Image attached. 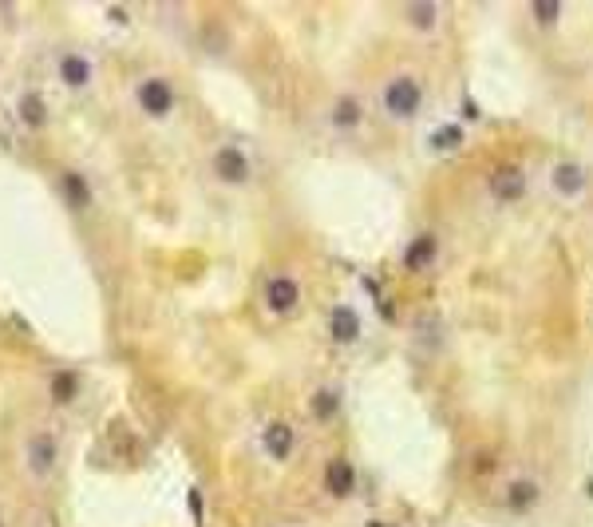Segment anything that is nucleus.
Wrapping results in <instances>:
<instances>
[{
  "label": "nucleus",
  "instance_id": "nucleus-17",
  "mask_svg": "<svg viewBox=\"0 0 593 527\" xmlns=\"http://www.w3.org/2000/svg\"><path fill=\"white\" fill-rule=\"evenodd\" d=\"M408 20L431 24V20H436V8H431V4H412V8H408Z\"/></svg>",
  "mask_w": 593,
  "mask_h": 527
},
{
  "label": "nucleus",
  "instance_id": "nucleus-9",
  "mask_svg": "<svg viewBox=\"0 0 593 527\" xmlns=\"http://www.w3.org/2000/svg\"><path fill=\"white\" fill-rule=\"evenodd\" d=\"M329 123L336 131H357L360 123H365V103H360V95H352V92L336 95L333 108H329Z\"/></svg>",
  "mask_w": 593,
  "mask_h": 527
},
{
  "label": "nucleus",
  "instance_id": "nucleus-15",
  "mask_svg": "<svg viewBox=\"0 0 593 527\" xmlns=\"http://www.w3.org/2000/svg\"><path fill=\"white\" fill-rule=\"evenodd\" d=\"M329 488L336 491V496H349V488H352V468H349V464H333V468H329Z\"/></svg>",
  "mask_w": 593,
  "mask_h": 527
},
{
  "label": "nucleus",
  "instance_id": "nucleus-7",
  "mask_svg": "<svg viewBox=\"0 0 593 527\" xmlns=\"http://www.w3.org/2000/svg\"><path fill=\"white\" fill-rule=\"evenodd\" d=\"M56 187H60V199H64V207L76 210V215H84V210L95 207V187H92V179H87L84 171H76V166H64V171H60Z\"/></svg>",
  "mask_w": 593,
  "mask_h": 527
},
{
  "label": "nucleus",
  "instance_id": "nucleus-8",
  "mask_svg": "<svg viewBox=\"0 0 593 527\" xmlns=\"http://www.w3.org/2000/svg\"><path fill=\"white\" fill-rule=\"evenodd\" d=\"M16 119H20L24 131H48V123H52L48 95L36 92V87H24V92L16 95Z\"/></svg>",
  "mask_w": 593,
  "mask_h": 527
},
{
  "label": "nucleus",
  "instance_id": "nucleus-16",
  "mask_svg": "<svg viewBox=\"0 0 593 527\" xmlns=\"http://www.w3.org/2000/svg\"><path fill=\"white\" fill-rule=\"evenodd\" d=\"M518 187H522V179H518L515 166H510V171H499V179H494V195H518Z\"/></svg>",
  "mask_w": 593,
  "mask_h": 527
},
{
  "label": "nucleus",
  "instance_id": "nucleus-10",
  "mask_svg": "<svg viewBox=\"0 0 593 527\" xmlns=\"http://www.w3.org/2000/svg\"><path fill=\"white\" fill-rule=\"evenodd\" d=\"M261 444H265V452H269L273 460H289V456H293V444H297V436H293V428H289L285 420H273V425L265 428Z\"/></svg>",
  "mask_w": 593,
  "mask_h": 527
},
{
  "label": "nucleus",
  "instance_id": "nucleus-13",
  "mask_svg": "<svg viewBox=\"0 0 593 527\" xmlns=\"http://www.w3.org/2000/svg\"><path fill=\"white\" fill-rule=\"evenodd\" d=\"M329 325H333V337L341 341V345L357 341V333H360V318H357V310H349V305H336Z\"/></svg>",
  "mask_w": 593,
  "mask_h": 527
},
{
  "label": "nucleus",
  "instance_id": "nucleus-4",
  "mask_svg": "<svg viewBox=\"0 0 593 527\" xmlns=\"http://www.w3.org/2000/svg\"><path fill=\"white\" fill-rule=\"evenodd\" d=\"M210 174H214V182H222V187H229V191L250 187L253 155L245 151L242 143H218L214 151H210Z\"/></svg>",
  "mask_w": 593,
  "mask_h": 527
},
{
  "label": "nucleus",
  "instance_id": "nucleus-12",
  "mask_svg": "<svg viewBox=\"0 0 593 527\" xmlns=\"http://www.w3.org/2000/svg\"><path fill=\"white\" fill-rule=\"evenodd\" d=\"M48 389H52V401H56V405H72V401H76V393L84 389V381H79V373H72V369H64V373H52Z\"/></svg>",
  "mask_w": 593,
  "mask_h": 527
},
{
  "label": "nucleus",
  "instance_id": "nucleus-3",
  "mask_svg": "<svg viewBox=\"0 0 593 527\" xmlns=\"http://www.w3.org/2000/svg\"><path fill=\"white\" fill-rule=\"evenodd\" d=\"M24 472H28V480H36V484H48L52 476H56V464H60V441L56 433H48V428H32L28 436H24Z\"/></svg>",
  "mask_w": 593,
  "mask_h": 527
},
{
  "label": "nucleus",
  "instance_id": "nucleus-2",
  "mask_svg": "<svg viewBox=\"0 0 593 527\" xmlns=\"http://www.w3.org/2000/svg\"><path fill=\"white\" fill-rule=\"evenodd\" d=\"M380 108H384L396 123L415 119L420 108H423V84L415 80L412 72H396L392 80L380 87Z\"/></svg>",
  "mask_w": 593,
  "mask_h": 527
},
{
  "label": "nucleus",
  "instance_id": "nucleus-5",
  "mask_svg": "<svg viewBox=\"0 0 593 527\" xmlns=\"http://www.w3.org/2000/svg\"><path fill=\"white\" fill-rule=\"evenodd\" d=\"M135 108L155 123L171 119L174 108H179V87L166 80V76H143V80L135 84Z\"/></svg>",
  "mask_w": 593,
  "mask_h": 527
},
{
  "label": "nucleus",
  "instance_id": "nucleus-14",
  "mask_svg": "<svg viewBox=\"0 0 593 527\" xmlns=\"http://www.w3.org/2000/svg\"><path fill=\"white\" fill-rule=\"evenodd\" d=\"M431 258H436V239H431V234H420V242H412V246H408V254H404V262H408L412 270L428 266Z\"/></svg>",
  "mask_w": 593,
  "mask_h": 527
},
{
  "label": "nucleus",
  "instance_id": "nucleus-1",
  "mask_svg": "<svg viewBox=\"0 0 593 527\" xmlns=\"http://www.w3.org/2000/svg\"><path fill=\"white\" fill-rule=\"evenodd\" d=\"M52 76L60 80L64 92H76V95L87 92L95 84V56L87 48H79V44H64L52 56Z\"/></svg>",
  "mask_w": 593,
  "mask_h": 527
},
{
  "label": "nucleus",
  "instance_id": "nucleus-6",
  "mask_svg": "<svg viewBox=\"0 0 593 527\" xmlns=\"http://www.w3.org/2000/svg\"><path fill=\"white\" fill-rule=\"evenodd\" d=\"M261 302L269 318H293L301 305V282L293 274H269L261 286Z\"/></svg>",
  "mask_w": 593,
  "mask_h": 527
},
{
  "label": "nucleus",
  "instance_id": "nucleus-11",
  "mask_svg": "<svg viewBox=\"0 0 593 527\" xmlns=\"http://www.w3.org/2000/svg\"><path fill=\"white\" fill-rule=\"evenodd\" d=\"M550 182L557 195H578L581 187H586V171H581V163L573 159H557L554 171H550Z\"/></svg>",
  "mask_w": 593,
  "mask_h": 527
}]
</instances>
